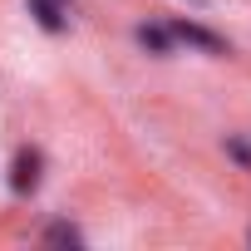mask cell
<instances>
[{
	"label": "cell",
	"instance_id": "obj_1",
	"mask_svg": "<svg viewBox=\"0 0 251 251\" xmlns=\"http://www.w3.org/2000/svg\"><path fill=\"white\" fill-rule=\"evenodd\" d=\"M168 35H173V40H187V45H197V50H207V54H226V40L212 35V30H202V25H192V20H173Z\"/></svg>",
	"mask_w": 251,
	"mask_h": 251
},
{
	"label": "cell",
	"instance_id": "obj_2",
	"mask_svg": "<svg viewBox=\"0 0 251 251\" xmlns=\"http://www.w3.org/2000/svg\"><path fill=\"white\" fill-rule=\"evenodd\" d=\"M30 15L50 30V35H59L69 20H64V0H30Z\"/></svg>",
	"mask_w": 251,
	"mask_h": 251
},
{
	"label": "cell",
	"instance_id": "obj_3",
	"mask_svg": "<svg viewBox=\"0 0 251 251\" xmlns=\"http://www.w3.org/2000/svg\"><path fill=\"white\" fill-rule=\"evenodd\" d=\"M35 168H40V153H20V158H15V177H10V182H15V192H30V187L40 182V173H35Z\"/></svg>",
	"mask_w": 251,
	"mask_h": 251
},
{
	"label": "cell",
	"instance_id": "obj_4",
	"mask_svg": "<svg viewBox=\"0 0 251 251\" xmlns=\"http://www.w3.org/2000/svg\"><path fill=\"white\" fill-rule=\"evenodd\" d=\"M138 45L153 50V54H173V35L168 30H153V25H138Z\"/></svg>",
	"mask_w": 251,
	"mask_h": 251
},
{
	"label": "cell",
	"instance_id": "obj_5",
	"mask_svg": "<svg viewBox=\"0 0 251 251\" xmlns=\"http://www.w3.org/2000/svg\"><path fill=\"white\" fill-rule=\"evenodd\" d=\"M45 241H69V246H74V241H79V231H74V226H50V231H45Z\"/></svg>",
	"mask_w": 251,
	"mask_h": 251
},
{
	"label": "cell",
	"instance_id": "obj_6",
	"mask_svg": "<svg viewBox=\"0 0 251 251\" xmlns=\"http://www.w3.org/2000/svg\"><path fill=\"white\" fill-rule=\"evenodd\" d=\"M64 5H69V0H64Z\"/></svg>",
	"mask_w": 251,
	"mask_h": 251
}]
</instances>
